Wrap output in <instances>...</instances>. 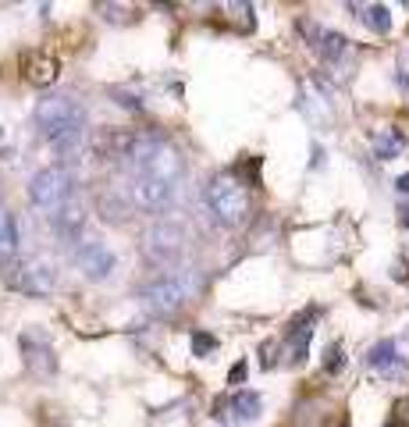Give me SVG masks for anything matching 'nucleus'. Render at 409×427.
Listing matches in <instances>:
<instances>
[{
  "label": "nucleus",
  "mask_w": 409,
  "mask_h": 427,
  "mask_svg": "<svg viewBox=\"0 0 409 427\" xmlns=\"http://www.w3.org/2000/svg\"><path fill=\"white\" fill-rule=\"evenodd\" d=\"M110 96L118 100L122 107H129V111H143V100H139L136 93H129V89H118V86H114V89H110Z\"/></svg>",
  "instance_id": "nucleus-22"
},
{
  "label": "nucleus",
  "mask_w": 409,
  "mask_h": 427,
  "mask_svg": "<svg viewBox=\"0 0 409 427\" xmlns=\"http://www.w3.org/2000/svg\"><path fill=\"white\" fill-rule=\"evenodd\" d=\"M384 427H402V423H398V420H391V423H384Z\"/></svg>",
  "instance_id": "nucleus-27"
},
{
  "label": "nucleus",
  "mask_w": 409,
  "mask_h": 427,
  "mask_svg": "<svg viewBox=\"0 0 409 427\" xmlns=\"http://www.w3.org/2000/svg\"><path fill=\"white\" fill-rule=\"evenodd\" d=\"M310 339H313V317L296 320L292 331L285 335V342H288V363H303V356L310 349Z\"/></svg>",
  "instance_id": "nucleus-14"
},
{
  "label": "nucleus",
  "mask_w": 409,
  "mask_h": 427,
  "mask_svg": "<svg viewBox=\"0 0 409 427\" xmlns=\"http://www.w3.org/2000/svg\"><path fill=\"white\" fill-rule=\"evenodd\" d=\"M260 409H264V399H260V392H249V388H242V392H235L231 395V413H235L239 420H257L260 416Z\"/></svg>",
  "instance_id": "nucleus-16"
},
{
  "label": "nucleus",
  "mask_w": 409,
  "mask_h": 427,
  "mask_svg": "<svg viewBox=\"0 0 409 427\" xmlns=\"http://www.w3.org/2000/svg\"><path fill=\"white\" fill-rule=\"evenodd\" d=\"M189 346H193V356H210V353L217 349V339H214L210 331L196 328V331H193V339H189Z\"/></svg>",
  "instance_id": "nucleus-20"
},
{
  "label": "nucleus",
  "mask_w": 409,
  "mask_h": 427,
  "mask_svg": "<svg viewBox=\"0 0 409 427\" xmlns=\"http://www.w3.org/2000/svg\"><path fill=\"white\" fill-rule=\"evenodd\" d=\"M75 263H79V271L89 278V282H103V278H110L114 275V253L100 242V239H82L79 246H75Z\"/></svg>",
  "instance_id": "nucleus-8"
},
{
  "label": "nucleus",
  "mask_w": 409,
  "mask_h": 427,
  "mask_svg": "<svg viewBox=\"0 0 409 427\" xmlns=\"http://www.w3.org/2000/svg\"><path fill=\"white\" fill-rule=\"evenodd\" d=\"M132 175H150V178H160V182L178 185V182H182V175H186V164H182L178 150L167 146V143H160V146H157V150L143 160V164H139Z\"/></svg>",
  "instance_id": "nucleus-9"
},
{
  "label": "nucleus",
  "mask_w": 409,
  "mask_h": 427,
  "mask_svg": "<svg viewBox=\"0 0 409 427\" xmlns=\"http://www.w3.org/2000/svg\"><path fill=\"white\" fill-rule=\"evenodd\" d=\"M395 360H398V346H395L391 339H381V342L367 353V367H370V370H377V374H384Z\"/></svg>",
  "instance_id": "nucleus-18"
},
{
  "label": "nucleus",
  "mask_w": 409,
  "mask_h": 427,
  "mask_svg": "<svg viewBox=\"0 0 409 427\" xmlns=\"http://www.w3.org/2000/svg\"><path fill=\"white\" fill-rule=\"evenodd\" d=\"M395 82H398V89H405V93H409V58H402V61H398Z\"/></svg>",
  "instance_id": "nucleus-23"
},
{
  "label": "nucleus",
  "mask_w": 409,
  "mask_h": 427,
  "mask_svg": "<svg viewBox=\"0 0 409 427\" xmlns=\"http://www.w3.org/2000/svg\"><path fill=\"white\" fill-rule=\"evenodd\" d=\"M129 199L146 214H167L178 199V185L150 178V175H129Z\"/></svg>",
  "instance_id": "nucleus-6"
},
{
  "label": "nucleus",
  "mask_w": 409,
  "mask_h": 427,
  "mask_svg": "<svg viewBox=\"0 0 409 427\" xmlns=\"http://www.w3.org/2000/svg\"><path fill=\"white\" fill-rule=\"evenodd\" d=\"M18 349H22V360H25V367H29V374H36V378H50V374L57 370V360H53V349H50L46 342H39V339H32V335H25V339L18 342Z\"/></svg>",
  "instance_id": "nucleus-10"
},
{
  "label": "nucleus",
  "mask_w": 409,
  "mask_h": 427,
  "mask_svg": "<svg viewBox=\"0 0 409 427\" xmlns=\"http://www.w3.org/2000/svg\"><path fill=\"white\" fill-rule=\"evenodd\" d=\"M320 160H324V150H320V146H313V168H320Z\"/></svg>",
  "instance_id": "nucleus-26"
},
{
  "label": "nucleus",
  "mask_w": 409,
  "mask_h": 427,
  "mask_svg": "<svg viewBox=\"0 0 409 427\" xmlns=\"http://www.w3.org/2000/svg\"><path fill=\"white\" fill-rule=\"evenodd\" d=\"M360 18H363V25H367V29H374L377 36H384V32L391 29V11H388L384 4H370V8H363V15H360Z\"/></svg>",
  "instance_id": "nucleus-19"
},
{
  "label": "nucleus",
  "mask_w": 409,
  "mask_h": 427,
  "mask_svg": "<svg viewBox=\"0 0 409 427\" xmlns=\"http://www.w3.org/2000/svg\"><path fill=\"white\" fill-rule=\"evenodd\" d=\"M29 199L50 218L53 210L75 203V175L68 168H43V171H36L32 182H29Z\"/></svg>",
  "instance_id": "nucleus-4"
},
{
  "label": "nucleus",
  "mask_w": 409,
  "mask_h": 427,
  "mask_svg": "<svg viewBox=\"0 0 409 427\" xmlns=\"http://www.w3.org/2000/svg\"><path fill=\"white\" fill-rule=\"evenodd\" d=\"M242 378H246V360H239L235 367H231V370H228V381H231V385H239Z\"/></svg>",
  "instance_id": "nucleus-24"
},
{
  "label": "nucleus",
  "mask_w": 409,
  "mask_h": 427,
  "mask_svg": "<svg viewBox=\"0 0 409 427\" xmlns=\"http://www.w3.org/2000/svg\"><path fill=\"white\" fill-rule=\"evenodd\" d=\"M36 129L39 136L57 150L61 160H75L82 153V143H86V107L72 96V93H46L39 103H36Z\"/></svg>",
  "instance_id": "nucleus-1"
},
{
  "label": "nucleus",
  "mask_w": 409,
  "mask_h": 427,
  "mask_svg": "<svg viewBox=\"0 0 409 427\" xmlns=\"http://www.w3.org/2000/svg\"><path fill=\"white\" fill-rule=\"evenodd\" d=\"M82 221H86V214H82V206H79V203H68V206L53 210L50 218H46L50 232H53L57 239H65V242L79 239V232H82Z\"/></svg>",
  "instance_id": "nucleus-11"
},
{
  "label": "nucleus",
  "mask_w": 409,
  "mask_h": 427,
  "mask_svg": "<svg viewBox=\"0 0 409 427\" xmlns=\"http://www.w3.org/2000/svg\"><path fill=\"white\" fill-rule=\"evenodd\" d=\"M207 206L210 214L221 221V225H242L249 218V192H246V182L235 175V171H224V175H214L210 185H207Z\"/></svg>",
  "instance_id": "nucleus-2"
},
{
  "label": "nucleus",
  "mask_w": 409,
  "mask_h": 427,
  "mask_svg": "<svg viewBox=\"0 0 409 427\" xmlns=\"http://www.w3.org/2000/svg\"><path fill=\"white\" fill-rule=\"evenodd\" d=\"M395 189H398V192H405V196H409V171H405V175H398V178H395Z\"/></svg>",
  "instance_id": "nucleus-25"
},
{
  "label": "nucleus",
  "mask_w": 409,
  "mask_h": 427,
  "mask_svg": "<svg viewBox=\"0 0 409 427\" xmlns=\"http://www.w3.org/2000/svg\"><path fill=\"white\" fill-rule=\"evenodd\" d=\"M143 256L153 267H174L186 256V232L171 221H157L143 232Z\"/></svg>",
  "instance_id": "nucleus-5"
},
{
  "label": "nucleus",
  "mask_w": 409,
  "mask_h": 427,
  "mask_svg": "<svg viewBox=\"0 0 409 427\" xmlns=\"http://www.w3.org/2000/svg\"><path fill=\"white\" fill-rule=\"evenodd\" d=\"M342 367H345V349H342V342H331L327 353H324V370L327 374H342Z\"/></svg>",
  "instance_id": "nucleus-21"
},
{
  "label": "nucleus",
  "mask_w": 409,
  "mask_h": 427,
  "mask_svg": "<svg viewBox=\"0 0 409 427\" xmlns=\"http://www.w3.org/2000/svg\"><path fill=\"white\" fill-rule=\"evenodd\" d=\"M57 58H50V53H29V58L22 61V72L32 86H50L57 79Z\"/></svg>",
  "instance_id": "nucleus-13"
},
{
  "label": "nucleus",
  "mask_w": 409,
  "mask_h": 427,
  "mask_svg": "<svg viewBox=\"0 0 409 427\" xmlns=\"http://www.w3.org/2000/svg\"><path fill=\"white\" fill-rule=\"evenodd\" d=\"M53 285H57V267L50 256H29L11 275V289H18L25 296H46Z\"/></svg>",
  "instance_id": "nucleus-7"
},
{
  "label": "nucleus",
  "mask_w": 409,
  "mask_h": 427,
  "mask_svg": "<svg viewBox=\"0 0 409 427\" xmlns=\"http://www.w3.org/2000/svg\"><path fill=\"white\" fill-rule=\"evenodd\" d=\"M15 253H18V225L11 218V210L0 203V267L11 263Z\"/></svg>",
  "instance_id": "nucleus-15"
},
{
  "label": "nucleus",
  "mask_w": 409,
  "mask_h": 427,
  "mask_svg": "<svg viewBox=\"0 0 409 427\" xmlns=\"http://www.w3.org/2000/svg\"><path fill=\"white\" fill-rule=\"evenodd\" d=\"M402 146H405V139H402V132H395V129H384V132L374 136V157H377V160H391V157H398Z\"/></svg>",
  "instance_id": "nucleus-17"
},
{
  "label": "nucleus",
  "mask_w": 409,
  "mask_h": 427,
  "mask_svg": "<svg viewBox=\"0 0 409 427\" xmlns=\"http://www.w3.org/2000/svg\"><path fill=\"white\" fill-rule=\"evenodd\" d=\"M303 32H310L313 36V46H317V53L324 61H342L345 58V50H349V39L342 36V32H331V29H313V25H306L303 22Z\"/></svg>",
  "instance_id": "nucleus-12"
},
{
  "label": "nucleus",
  "mask_w": 409,
  "mask_h": 427,
  "mask_svg": "<svg viewBox=\"0 0 409 427\" xmlns=\"http://www.w3.org/2000/svg\"><path fill=\"white\" fill-rule=\"evenodd\" d=\"M196 289H200V278L189 275V271H182V275H164V278H157L153 285L143 289L139 299H143V306H146L150 313L167 317V313H174V310H182V306L196 296Z\"/></svg>",
  "instance_id": "nucleus-3"
}]
</instances>
